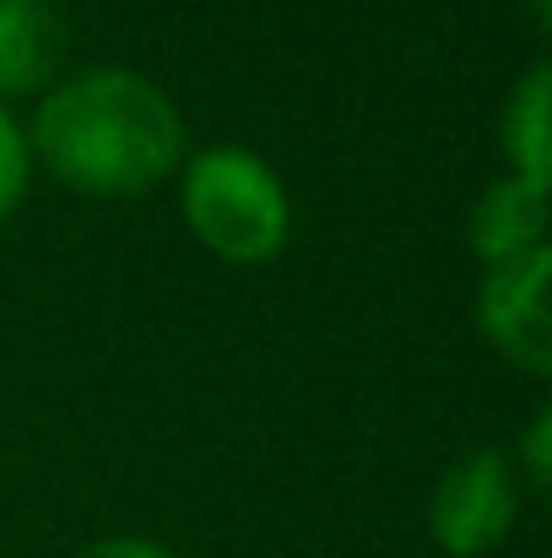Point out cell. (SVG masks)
<instances>
[{"instance_id": "cell-2", "label": "cell", "mask_w": 552, "mask_h": 558, "mask_svg": "<svg viewBox=\"0 0 552 558\" xmlns=\"http://www.w3.org/2000/svg\"><path fill=\"white\" fill-rule=\"evenodd\" d=\"M184 217L195 239L228 260H266L287 239V195L277 174L238 147H211L189 163Z\"/></svg>"}, {"instance_id": "cell-7", "label": "cell", "mask_w": 552, "mask_h": 558, "mask_svg": "<svg viewBox=\"0 0 552 558\" xmlns=\"http://www.w3.org/2000/svg\"><path fill=\"white\" fill-rule=\"evenodd\" d=\"M548 93H552V71L537 65L515 87V98L504 109V147L520 163V180L537 190H548Z\"/></svg>"}, {"instance_id": "cell-6", "label": "cell", "mask_w": 552, "mask_h": 558, "mask_svg": "<svg viewBox=\"0 0 552 558\" xmlns=\"http://www.w3.org/2000/svg\"><path fill=\"white\" fill-rule=\"evenodd\" d=\"M542 222H548V190L526 185L515 174V180H499L477 201L466 233H471V250L482 260L504 266V260H515V255H526V250L542 244Z\"/></svg>"}, {"instance_id": "cell-9", "label": "cell", "mask_w": 552, "mask_h": 558, "mask_svg": "<svg viewBox=\"0 0 552 558\" xmlns=\"http://www.w3.org/2000/svg\"><path fill=\"white\" fill-rule=\"evenodd\" d=\"M548 439H552V412L542 407L537 423H531V434H526V466H531V483L537 488L548 483Z\"/></svg>"}, {"instance_id": "cell-8", "label": "cell", "mask_w": 552, "mask_h": 558, "mask_svg": "<svg viewBox=\"0 0 552 558\" xmlns=\"http://www.w3.org/2000/svg\"><path fill=\"white\" fill-rule=\"evenodd\" d=\"M22 180H27V147H22V131L11 125V114L0 109V217L16 206Z\"/></svg>"}, {"instance_id": "cell-1", "label": "cell", "mask_w": 552, "mask_h": 558, "mask_svg": "<svg viewBox=\"0 0 552 558\" xmlns=\"http://www.w3.org/2000/svg\"><path fill=\"white\" fill-rule=\"evenodd\" d=\"M33 147L71 190L142 195L180 163L184 125L147 76L87 71L38 104Z\"/></svg>"}, {"instance_id": "cell-5", "label": "cell", "mask_w": 552, "mask_h": 558, "mask_svg": "<svg viewBox=\"0 0 552 558\" xmlns=\"http://www.w3.org/2000/svg\"><path fill=\"white\" fill-rule=\"evenodd\" d=\"M65 54V16L54 0H0V93H33Z\"/></svg>"}, {"instance_id": "cell-11", "label": "cell", "mask_w": 552, "mask_h": 558, "mask_svg": "<svg viewBox=\"0 0 552 558\" xmlns=\"http://www.w3.org/2000/svg\"><path fill=\"white\" fill-rule=\"evenodd\" d=\"M548 11H552V0H531V16L537 22H548Z\"/></svg>"}, {"instance_id": "cell-3", "label": "cell", "mask_w": 552, "mask_h": 558, "mask_svg": "<svg viewBox=\"0 0 552 558\" xmlns=\"http://www.w3.org/2000/svg\"><path fill=\"white\" fill-rule=\"evenodd\" d=\"M510 521H515V477H510V461L493 445L461 456L439 477L428 526H433V537H439L444 554H455V558L488 554V548L504 543Z\"/></svg>"}, {"instance_id": "cell-4", "label": "cell", "mask_w": 552, "mask_h": 558, "mask_svg": "<svg viewBox=\"0 0 552 558\" xmlns=\"http://www.w3.org/2000/svg\"><path fill=\"white\" fill-rule=\"evenodd\" d=\"M548 277H552V250L537 244L504 266H493V277L482 282V331L499 342V353H510L520 369L548 374L552 369V320H548Z\"/></svg>"}, {"instance_id": "cell-10", "label": "cell", "mask_w": 552, "mask_h": 558, "mask_svg": "<svg viewBox=\"0 0 552 558\" xmlns=\"http://www.w3.org/2000/svg\"><path fill=\"white\" fill-rule=\"evenodd\" d=\"M76 558H174V554H163L158 543H136V537H109V543H93V548H82Z\"/></svg>"}]
</instances>
